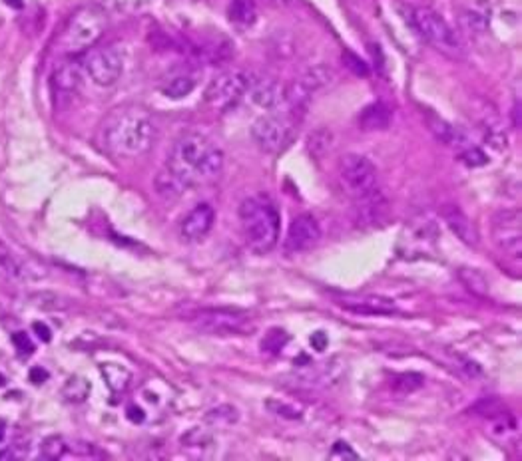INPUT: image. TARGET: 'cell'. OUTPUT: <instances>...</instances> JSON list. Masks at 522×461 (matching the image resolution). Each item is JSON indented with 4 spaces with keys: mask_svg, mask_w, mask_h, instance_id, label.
Listing matches in <instances>:
<instances>
[{
    "mask_svg": "<svg viewBox=\"0 0 522 461\" xmlns=\"http://www.w3.org/2000/svg\"><path fill=\"white\" fill-rule=\"evenodd\" d=\"M223 169V151L203 133H182L169 149L166 165L156 175V191L178 199L194 185L216 179Z\"/></svg>",
    "mask_w": 522,
    "mask_h": 461,
    "instance_id": "1",
    "label": "cell"
},
{
    "mask_svg": "<svg viewBox=\"0 0 522 461\" xmlns=\"http://www.w3.org/2000/svg\"><path fill=\"white\" fill-rule=\"evenodd\" d=\"M158 137L153 117L140 106L112 110L100 128L102 149L116 159H136L152 149Z\"/></svg>",
    "mask_w": 522,
    "mask_h": 461,
    "instance_id": "2",
    "label": "cell"
},
{
    "mask_svg": "<svg viewBox=\"0 0 522 461\" xmlns=\"http://www.w3.org/2000/svg\"><path fill=\"white\" fill-rule=\"evenodd\" d=\"M239 221L248 247L257 255H265L275 248L279 241L281 219L277 207L265 195L248 197L239 207Z\"/></svg>",
    "mask_w": 522,
    "mask_h": 461,
    "instance_id": "3",
    "label": "cell"
},
{
    "mask_svg": "<svg viewBox=\"0 0 522 461\" xmlns=\"http://www.w3.org/2000/svg\"><path fill=\"white\" fill-rule=\"evenodd\" d=\"M108 28V17L102 6L84 4L76 8L66 20V26L60 34V48L66 54H80L94 48Z\"/></svg>",
    "mask_w": 522,
    "mask_h": 461,
    "instance_id": "4",
    "label": "cell"
},
{
    "mask_svg": "<svg viewBox=\"0 0 522 461\" xmlns=\"http://www.w3.org/2000/svg\"><path fill=\"white\" fill-rule=\"evenodd\" d=\"M409 22L422 40H427L431 46H435L440 52L453 54V56L463 52L458 34L437 10H433L429 6H415L409 10Z\"/></svg>",
    "mask_w": 522,
    "mask_h": 461,
    "instance_id": "5",
    "label": "cell"
},
{
    "mask_svg": "<svg viewBox=\"0 0 522 461\" xmlns=\"http://www.w3.org/2000/svg\"><path fill=\"white\" fill-rule=\"evenodd\" d=\"M339 182L347 195L357 199L369 197L379 191V173L377 167L361 153H347L339 161Z\"/></svg>",
    "mask_w": 522,
    "mask_h": 461,
    "instance_id": "6",
    "label": "cell"
},
{
    "mask_svg": "<svg viewBox=\"0 0 522 461\" xmlns=\"http://www.w3.org/2000/svg\"><path fill=\"white\" fill-rule=\"evenodd\" d=\"M189 320L200 330L214 336H241L253 328L250 314L232 308H202L189 314Z\"/></svg>",
    "mask_w": 522,
    "mask_h": 461,
    "instance_id": "7",
    "label": "cell"
},
{
    "mask_svg": "<svg viewBox=\"0 0 522 461\" xmlns=\"http://www.w3.org/2000/svg\"><path fill=\"white\" fill-rule=\"evenodd\" d=\"M82 68L96 86L108 88L120 80L124 72V56L116 46H100L88 52Z\"/></svg>",
    "mask_w": 522,
    "mask_h": 461,
    "instance_id": "8",
    "label": "cell"
},
{
    "mask_svg": "<svg viewBox=\"0 0 522 461\" xmlns=\"http://www.w3.org/2000/svg\"><path fill=\"white\" fill-rule=\"evenodd\" d=\"M250 86V74L243 70H225L218 74L205 88V101L214 108L225 110L241 99Z\"/></svg>",
    "mask_w": 522,
    "mask_h": 461,
    "instance_id": "9",
    "label": "cell"
},
{
    "mask_svg": "<svg viewBox=\"0 0 522 461\" xmlns=\"http://www.w3.org/2000/svg\"><path fill=\"white\" fill-rule=\"evenodd\" d=\"M522 217L516 209H501L492 217V239L494 245L512 259L522 255Z\"/></svg>",
    "mask_w": 522,
    "mask_h": 461,
    "instance_id": "10",
    "label": "cell"
},
{
    "mask_svg": "<svg viewBox=\"0 0 522 461\" xmlns=\"http://www.w3.org/2000/svg\"><path fill=\"white\" fill-rule=\"evenodd\" d=\"M252 137L257 148L265 153H277L286 148L291 137V126L281 115H261L253 121Z\"/></svg>",
    "mask_w": 522,
    "mask_h": 461,
    "instance_id": "11",
    "label": "cell"
},
{
    "mask_svg": "<svg viewBox=\"0 0 522 461\" xmlns=\"http://www.w3.org/2000/svg\"><path fill=\"white\" fill-rule=\"evenodd\" d=\"M321 241V227L313 215L301 213L293 217L286 237V248L289 253H305Z\"/></svg>",
    "mask_w": 522,
    "mask_h": 461,
    "instance_id": "12",
    "label": "cell"
},
{
    "mask_svg": "<svg viewBox=\"0 0 522 461\" xmlns=\"http://www.w3.org/2000/svg\"><path fill=\"white\" fill-rule=\"evenodd\" d=\"M331 78H333L331 68L321 66V64L319 66L309 68L297 82L291 84V86L287 88L286 101H289V104L295 106V108L304 106L305 101L311 98L315 92H319L321 88H325L327 84L331 82Z\"/></svg>",
    "mask_w": 522,
    "mask_h": 461,
    "instance_id": "13",
    "label": "cell"
},
{
    "mask_svg": "<svg viewBox=\"0 0 522 461\" xmlns=\"http://www.w3.org/2000/svg\"><path fill=\"white\" fill-rule=\"evenodd\" d=\"M216 223V211L209 203H198L192 207L180 223V237L185 243H200L209 235Z\"/></svg>",
    "mask_w": 522,
    "mask_h": 461,
    "instance_id": "14",
    "label": "cell"
},
{
    "mask_svg": "<svg viewBox=\"0 0 522 461\" xmlns=\"http://www.w3.org/2000/svg\"><path fill=\"white\" fill-rule=\"evenodd\" d=\"M248 92L252 99L263 110H277L286 101V88L271 76H250Z\"/></svg>",
    "mask_w": 522,
    "mask_h": 461,
    "instance_id": "15",
    "label": "cell"
},
{
    "mask_svg": "<svg viewBox=\"0 0 522 461\" xmlns=\"http://www.w3.org/2000/svg\"><path fill=\"white\" fill-rule=\"evenodd\" d=\"M339 306L347 308L355 314H393L397 311L391 298L375 297V295H345L337 298Z\"/></svg>",
    "mask_w": 522,
    "mask_h": 461,
    "instance_id": "16",
    "label": "cell"
},
{
    "mask_svg": "<svg viewBox=\"0 0 522 461\" xmlns=\"http://www.w3.org/2000/svg\"><path fill=\"white\" fill-rule=\"evenodd\" d=\"M440 215L447 227L453 230L465 245H471V247L478 245V230L458 205H445Z\"/></svg>",
    "mask_w": 522,
    "mask_h": 461,
    "instance_id": "17",
    "label": "cell"
},
{
    "mask_svg": "<svg viewBox=\"0 0 522 461\" xmlns=\"http://www.w3.org/2000/svg\"><path fill=\"white\" fill-rule=\"evenodd\" d=\"M84 80V68L76 62H60L52 72V82L58 90L72 94L76 90H80Z\"/></svg>",
    "mask_w": 522,
    "mask_h": 461,
    "instance_id": "18",
    "label": "cell"
},
{
    "mask_svg": "<svg viewBox=\"0 0 522 461\" xmlns=\"http://www.w3.org/2000/svg\"><path fill=\"white\" fill-rule=\"evenodd\" d=\"M391 117L393 114H391L389 106H385L383 101H377V104L367 106L359 114V128L363 132H381V130H387Z\"/></svg>",
    "mask_w": 522,
    "mask_h": 461,
    "instance_id": "19",
    "label": "cell"
},
{
    "mask_svg": "<svg viewBox=\"0 0 522 461\" xmlns=\"http://www.w3.org/2000/svg\"><path fill=\"white\" fill-rule=\"evenodd\" d=\"M0 275L4 279L12 280V282H26L32 277L28 266L22 263L17 255L8 248V245H4L2 241H0Z\"/></svg>",
    "mask_w": 522,
    "mask_h": 461,
    "instance_id": "20",
    "label": "cell"
},
{
    "mask_svg": "<svg viewBox=\"0 0 522 461\" xmlns=\"http://www.w3.org/2000/svg\"><path fill=\"white\" fill-rule=\"evenodd\" d=\"M387 213V199L379 191H375L373 195L363 199H357V219L363 223H379Z\"/></svg>",
    "mask_w": 522,
    "mask_h": 461,
    "instance_id": "21",
    "label": "cell"
},
{
    "mask_svg": "<svg viewBox=\"0 0 522 461\" xmlns=\"http://www.w3.org/2000/svg\"><path fill=\"white\" fill-rule=\"evenodd\" d=\"M230 22L237 28H252L257 22V6L253 0H230L227 4Z\"/></svg>",
    "mask_w": 522,
    "mask_h": 461,
    "instance_id": "22",
    "label": "cell"
},
{
    "mask_svg": "<svg viewBox=\"0 0 522 461\" xmlns=\"http://www.w3.org/2000/svg\"><path fill=\"white\" fill-rule=\"evenodd\" d=\"M198 88V74L182 72L171 76L168 82L162 86V94L169 99H182L189 96Z\"/></svg>",
    "mask_w": 522,
    "mask_h": 461,
    "instance_id": "23",
    "label": "cell"
},
{
    "mask_svg": "<svg viewBox=\"0 0 522 461\" xmlns=\"http://www.w3.org/2000/svg\"><path fill=\"white\" fill-rule=\"evenodd\" d=\"M490 22V6L485 0H478L463 14V24L471 34L487 32Z\"/></svg>",
    "mask_w": 522,
    "mask_h": 461,
    "instance_id": "24",
    "label": "cell"
},
{
    "mask_svg": "<svg viewBox=\"0 0 522 461\" xmlns=\"http://www.w3.org/2000/svg\"><path fill=\"white\" fill-rule=\"evenodd\" d=\"M102 374H104V378L108 382L110 390H114V392L126 390L128 384H130V378H132L130 372L124 366H118V364H106L102 368Z\"/></svg>",
    "mask_w": 522,
    "mask_h": 461,
    "instance_id": "25",
    "label": "cell"
},
{
    "mask_svg": "<svg viewBox=\"0 0 522 461\" xmlns=\"http://www.w3.org/2000/svg\"><path fill=\"white\" fill-rule=\"evenodd\" d=\"M239 420V412L234 406H218L205 413V422L214 428H227Z\"/></svg>",
    "mask_w": 522,
    "mask_h": 461,
    "instance_id": "26",
    "label": "cell"
},
{
    "mask_svg": "<svg viewBox=\"0 0 522 461\" xmlns=\"http://www.w3.org/2000/svg\"><path fill=\"white\" fill-rule=\"evenodd\" d=\"M40 455L50 461L62 460L68 455V440L62 435H48L40 445Z\"/></svg>",
    "mask_w": 522,
    "mask_h": 461,
    "instance_id": "27",
    "label": "cell"
},
{
    "mask_svg": "<svg viewBox=\"0 0 522 461\" xmlns=\"http://www.w3.org/2000/svg\"><path fill=\"white\" fill-rule=\"evenodd\" d=\"M431 130H433L438 139H440L442 144H447V146H456V144L463 139L460 132L455 130L453 126H449L447 121H442V119H433V121H431Z\"/></svg>",
    "mask_w": 522,
    "mask_h": 461,
    "instance_id": "28",
    "label": "cell"
},
{
    "mask_svg": "<svg viewBox=\"0 0 522 461\" xmlns=\"http://www.w3.org/2000/svg\"><path fill=\"white\" fill-rule=\"evenodd\" d=\"M289 342V336L281 328H273L265 334V338L261 340V348L270 354H279L286 344Z\"/></svg>",
    "mask_w": 522,
    "mask_h": 461,
    "instance_id": "29",
    "label": "cell"
},
{
    "mask_svg": "<svg viewBox=\"0 0 522 461\" xmlns=\"http://www.w3.org/2000/svg\"><path fill=\"white\" fill-rule=\"evenodd\" d=\"M62 394L70 402H84L88 394H90V384L82 378H72L64 386Z\"/></svg>",
    "mask_w": 522,
    "mask_h": 461,
    "instance_id": "30",
    "label": "cell"
},
{
    "mask_svg": "<svg viewBox=\"0 0 522 461\" xmlns=\"http://www.w3.org/2000/svg\"><path fill=\"white\" fill-rule=\"evenodd\" d=\"M460 279L465 280V284H467L471 291H474L476 295H485L487 288H489L487 280L483 279V277L478 275V271H474V268H463V271H460Z\"/></svg>",
    "mask_w": 522,
    "mask_h": 461,
    "instance_id": "31",
    "label": "cell"
},
{
    "mask_svg": "<svg viewBox=\"0 0 522 461\" xmlns=\"http://www.w3.org/2000/svg\"><path fill=\"white\" fill-rule=\"evenodd\" d=\"M182 444L187 445V447H207L212 444V433L200 428L189 429L182 438Z\"/></svg>",
    "mask_w": 522,
    "mask_h": 461,
    "instance_id": "32",
    "label": "cell"
},
{
    "mask_svg": "<svg viewBox=\"0 0 522 461\" xmlns=\"http://www.w3.org/2000/svg\"><path fill=\"white\" fill-rule=\"evenodd\" d=\"M329 458H333V460H357V453H355L353 449H351L347 444L337 442V444L333 445V449H331Z\"/></svg>",
    "mask_w": 522,
    "mask_h": 461,
    "instance_id": "33",
    "label": "cell"
},
{
    "mask_svg": "<svg viewBox=\"0 0 522 461\" xmlns=\"http://www.w3.org/2000/svg\"><path fill=\"white\" fill-rule=\"evenodd\" d=\"M463 159H465V164L472 165V167L487 164V155H485L481 149H476V148L467 149V151L463 153Z\"/></svg>",
    "mask_w": 522,
    "mask_h": 461,
    "instance_id": "34",
    "label": "cell"
},
{
    "mask_svg": "<svg viewBox=\"0 0 522 461\" xmlns=\"http://www.w3.org/2000/svg\"><path fill=\"white\" fill-rule=\"evenodd\" d=\"M268 408L273 410V413H277V415H283V418H291V420H297L301 413L297 412L295 408H289L286 404H277V402H268Z\"/></svg>",
    "mask_w": 522,
    "mask_h": 461,
    "instance_id": "35",
    "label": "cell"
},
{
    "mask_svg": "<svg viewBox=\"0 0 522 461\" xmlns=\"http://www.w3.org/2000/svg\"><path fill=\"white\" fill-rule=\"evenodd\" d=\"M12 340H15V344H17L18 352H22V354H32V340L28 338L26 332H17V334L12 336Z\"/></svg>",
    "mask_w": 522,
    "mask_h": 461,
    "instance_id": "36",
    "label": "cell"
},
{
    "mask_svg": "<svg viewBox=\"0 0 522 461\" xmlns=\"http://www.w3.org/2000/svg\"><path fill=\"white\" fill-rule=\"evenodd\" d=\"M343 60H345V62H351V64H347V66L353 68L355 74L367 76V72H369V70H367V66H365V62H363V60H359V58H357L355 54H349V52H347V54L343 56Z\"/></svg>",
    "mask_w": 522,
    "mask_h": 461,
    "instance_id": "37",
    "label": "cell"
},
{
    "mask_svg": "<svg viewBox=\"0 0 522 461\" xmlns=\"http://www.w3.org/2000/svg\"><path fill=\"white\" fill-rule=\"evenodd\" d=\"M311 344H313V348H315V350L323 352V350L327 348V336H325L323 332H315V334L311 336Z\"/></svg>",
    "mask_w": 522,
    "mask_h": 461,
    "instance_id": "38",
    "label": "cell"
},
{
    "mask_svg": "<svg viewBox=\"0 0 522 461\" xmlns=\"http://www.w3.org/2000/svg\"><path fill=\"white\" fill-rule=\"evenodd\" d=\"M34 330H36V334L40 336V340H44V342H48V340H50V330H48L46 324L36 322V324H34Z\"/></svg>",
    "mask_w": 522,
    "mask_h": 461,
    "instance_id": "39",
    "label": "cell"
},
{
    "mask_svg": "<svg viewBox=\"0 0 522 461\" xmlns=\"http://www.w3.org/2000/svg\"><path fill=\"white\" fill-rule=\"evenodd\" d=\"M46 378H48V374L42 368H34L32 372H30V380H32L34 384H42Z\"/></svg>",
    "mask_w": 522,
    "mask_h": 461,
    "instance_id": "40",
    "label": "cell"
},
{
    "mask_svg": "<svg viewBox=\"0 0 522 461\" xmlns=\"http://www.w3.org/2000/svg\"><path fill=\"white\" fill-rule=\"evenodd\" d=\"M4 2L12 8H22V0H4Z\"/></svg>",
    "mask_w": 522,
    "mask_h": 461,
    "instance_id": "41",
    "label": "cell"
},
{
    "mask_svg": "<svg viewBox=\"0 0 522 461\" xmlns=\"http://www.w3.org/2000/svg\"><path fill=\"white\" fill-rule=\"evenodd\" d=\"M271 2H275V4H281V6H291V4H295L297 0H271Z\"/></svg>",
    "mask_w": 522,
    "mask_h": 461,
    "instance_id": "42",
    "label": "cell"
},
{
    "mask_svg": "<svg viewBox=\"0 0 522 461\" xmlns=\"http://www.w3.org/2000/svg\"><path fill=\"white\" fill-rule=\"evenodd\" d=\"M2 438H4V426H2V422H0V442H2Z\"/></svg>",
    "mask_w": 522,
    "mask_h": 461,
    "instance_id": "43",
    "label": "cell"
}]
</instances>
